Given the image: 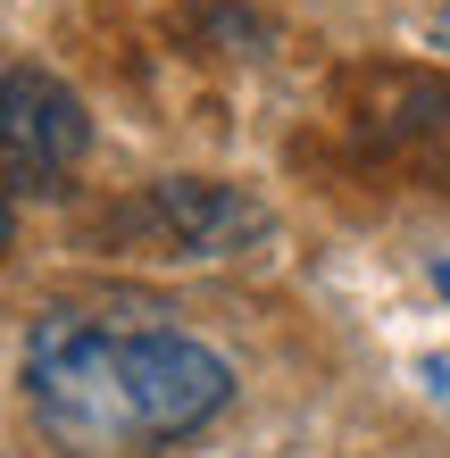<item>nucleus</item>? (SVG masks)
Segmentation results:
<instances>
[{
	"mask_svg": "<svg viewBox=\"0 0 450 458\" xmlns=\"http://www.w3.org/2000/svg\"><path fill=\"white\" fill-rule=\"evenodd\" d=\"M434 284H442V301H450V259H442V267H434Z\"/></svg>",
	"mask_w": 450,
	"mask_h": 458,
	"instance_id": "6",
	"label": "nucleus"
},
{
	"mask_svg": "<svg viewBox=\"0 0 450 458\" xmlns=\"http://www.w3.org/2000/svg\"><path fill=\"white\" fill-rule=\"evenodd\" d=\"M92 142V117L59 75L42 67H9L0 84V150H9V192L34 200V192H59L75 175V158Z\"/></svg>",
	"mask_w": 450,
	"mask_h": 458,
	"instance_id": "2",
	"label": "nucleus"
},
{
	"mask_svg": "<svg viewBox=\"0 0 450 458\" xmlns=\"http://www.w3.org/2000/svg\"><path fill=\"white\" fill-rule=\"evenodd\" d=\"M150 225L175 242L183 259H233L250 250L259 233H267V208H259L250 192H233V183H208V175H167L150 183Z\"/></svg>",
	"mask_w": 450,
	"mask_h": 458,
	"instance_id": "3",
	"label": "nucleus"
},
{
	"mask_svg": "<svg viewBox=\"0 0 450 458\" xmlns=\"http://www.w3.org/2000/svg\"><path fill=\"white\" fill-rule=\"evenodd\" d=\"M434 50H442V59H450V9L434 17Z\"/></svg>",
	"mask_w": 450,
	"mask_h": 458,
	"instance_id": "5",
	"label": "nucleus"
},
{
	"mask_svg": "<svg viewBox=\"0 0 450 458\" xmlns=\"http://www.w3.org/2000/svg\"><path fill=\"white\" fill-rule=\"evenodd\" d=\"M25 392L42 434L75 458H134L200 434L233 400V375L208 342L158 326H92L50 317L25 342Z\"/></svg>",
	"mask_w": 450,
	"mask_h": 458,
	"instance_id": "1",
	"label": "nucleus"
},
{
	"mask_svg": "<svg viewBox=\"0 0 450 458\" xmlns=\"http://www.w3.org/2000/svg\"><path fill=\"white\" fill-rule=\"evenodd\" d=\"M367 125H376L392 150H409L417 167L450 175V92L417 84V75H376V109H367Z\"/></svg>",
	"mask_w": 450,
	"mask_h": 458,
	"instance_id": "4",
	"label": "nucleus"
}]
</instances>
